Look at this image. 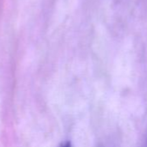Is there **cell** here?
Instances as JSON below:
<instances>
[{
  "instance_id": "cell-1",
  "label": "cell",
  "mask_w": 147,
  "mask_h": 147,
  "mask_svg": "<svg viewBox=\"0 0 147 147\" xmlns=\"http://www.w3.org/2000/svg\"><path fill=\"white\" fill-rule=\"evenodd\" d=\"M61 147H71V145L68 143V142H67V143H65V144H63L62 146Z\"/></svg>"
},
{
  "instance_id": "cell-2",
  "label": "cell",
  "mask_w": 147,
  "mask_h": 147,
  "mask_svg": "<svg viewBox=\"0 0 147 147\" xmlns=\"http://www.w3.org/2000/svg\"><path fill=\"white\" fill-rule=\"evenodd\" d=\"M145 147H147V137L146 139V143H145Z\"/></svg>"
}]
</instances>
